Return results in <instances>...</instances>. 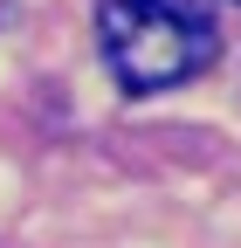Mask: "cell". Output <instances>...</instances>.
<instances>
[{
    "mask_svg": "<svg viewBox=\"0 0 241 248\" xmlns=\"http://www.w3.org/2000/svg\"><path fill=\"white\" fill-rule=\"evenodd\" d=\"M104 62L110 76L145 97V90H172L200 76L221 55V28H214V0H104L97 14Z\"/></svg>",
    "mask_w": 241,
    "mask_h": 248,
    "instance_id": "6da1fadb",
    "label": "cell"
}]
</instances>
